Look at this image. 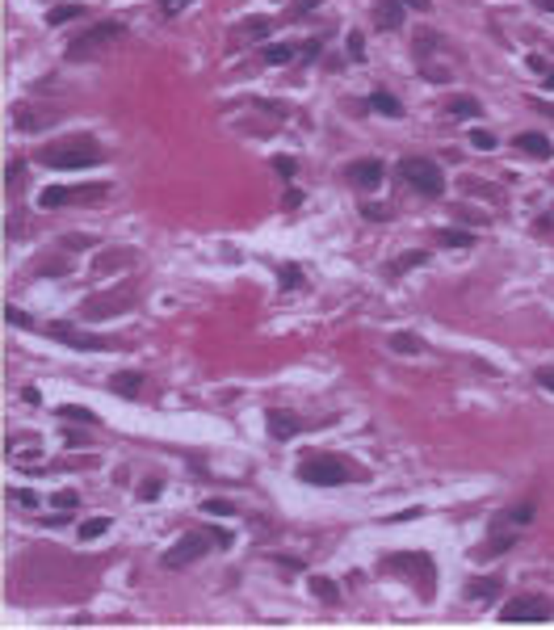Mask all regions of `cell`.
Returning a JSON list of instances; mask_svg holds the SVG:
<instances>
[{
	"label": "cell",
	"mask_w": 554,
	"mask_h": 630,
	"mask_svg": "<svg viewBox=\"0 0 554 630\" xmlns=\"http://www.w3.org/2000/svg\"><path fill=\"white\" fill-rule=\"evenodd\" d=\"M265 30H269V21H260V17L244 26V34H252V38H265Z\"/></svg>",
	"instance_id": "obj_35"
},
{
	"label": "cell",
	"mask_w": 554,
	"mask_h": 630,
	"mask_svg": "<svg viewBox=\"0 0 554 630\" xmlns=\"http://www.w3.org/2000/svg\"><path fill=\"white\" fill-rule=\"evenodd\" d=\"M101 160V147L93 139H76V143H55V147H42V164L50 169H88Z\"/></svg>",
	"instance_id": "obj_2"
},
{
	"label": "cell",
	"mask_w": 554,
	"mask_h": 630,
	"mask_svg": "<svg viewBox=\"0 0 554 630\" xmlns=\"http://www.w3.org/2000/svg\"><path fill=\"white\" fill-rule=\"evenodd\" d=\"M122 34H126L122 21H101V26H93L88 34H80V38L68 42V59H93V55H101L105 46H114Z\"/></svg>",
	"instance_id": "obj_3"
},
{
	"label": "cell",
	"mask_w": 554,
	"mask_h": 630,
	"mask_svg": "<svg viewBox=\"0 0 554 630\" xmlns=\"http://www.w3.org/2000/svg\"><path fill=\"white\" fill-rule=\"evenodd\" d=\"M537 383H542L546 391H554V370H537Z\"/></svg>",
	"instance_id": "obj_42"
},
{
	"label": "cell",
	"mask_w": 554,
	"mask_h": 630,
	"mask_svg": "<svg viewBox=\"0 0 554 630\" xmlns=\"http://www.w3.org/2000/svg\"><path fill=\"white\" fill-rule=\"evenodd\" d=\"M450 114H454V118H475V114H479V101H475L470 93H458V97L450 101Z\"/></svg>",
	"instance_id": "obj_18"
},
{
	"label": "cell",
	"mask_w": 554,
	"mask_h": 630,
	"mask_svg": "<svg viewBox=\"0 0 554 630\" xmlns=\"http://www.w3.org/2000/svg\"><path fill=\"white\" fill-rule=\"evenodd\" d=\"M105 530H109V517H93V521L80 525V538H101Z\"/></svg>",
	"instance_id": "obj_24"
},
{
	"label": "cell",
	"mask_w": 554,
	"mask_h": 630,
	"mask_svg": "<svg viewBox=\"0 0 554 630\" xmlns=\"http://www.w3.org/2000/svg\"><path fill=\"white\" fill-rule=\"evenodd\" d=\"M214 542H210V534H189V538H181L177 546H169V551H164V567H185V563H198L206 551H210Z\"/></svg>",
	"instance_id": "obj_6"
},
{
	"label": "cell",
	"mask_w": 554,
	"mask_h": 630,
	"mask_svg": "<svg viewBox=\"0 0 554 630\" xmlns=\"http://www.w3.org/2000/svg\"><path fill=\"white\" fill-rule=\"evenodd\" d=\"M349 181L357 189H378L382 185V164L378 160H353L349 164Z\"/></svg>",
	"instance_id": "obj_9"
},
{
	"label": "cell",
	"mask_w": 554,
	"mask_h": 630,
	"mask_svg": "<svg viewBox=\"0 0 554 630\" xmlns=\"http://www.w3.org/2000/svg\"><path fill=\"white\" fill-rule=\"evenodd\" d=\"M298 479L315 484V488H341L349 479H365V470L345 462V458H332V454H307L298 462Z\"/></svg>",
	"instance_id": "obj_1"
},
{
	"label": "cell",
	"mask_w": 554,
	"mask_h": 630,
	"mask_svg": "<svg viewBox=\"0 0 554 630\" xmlns=\"http://www.w3.org/2000/svg\"><path fill=\"white\" fill-rule=\"evenodd\" d=\"M294 46H265V64H290Z\"/></svg>",
	"instance_id": "obj_26"
},
{
	"label": "cell",
	"mask_w": 554,
	"mask_h": 630,
	"mask_svg": "<svg viewBox=\"0 0 554 630\" xmlns=\"http://www.w3.org/2000/svg\"><path fill=\"white\" fill-rule=\"evenodd\" d=\"M495 593H500V580H470V589H466L470 601H487V597H495Z\"/></svg>",
	"instance_id": "obj_20"
},
{
	"label": "cell",
	"mask_w": 554,
	"mask_h": 630,
	"mask_svg": "<svg viewBox=\"0 0 554 630\" xmlns=\"http://www.w3.org/2000/svg\"><path fill=\"white\" fill-rule=\"evenodd\" d=\"M21 399H26V403H38L42 395H38V387H26V391H21Z\"/></svg>",
	"instance_id": "obj_45"
},
{
	"label": "cell",
	"mask_w": 554,
	"mask_h": 630,
	"mask_svg": "<svg viewBox=\"0 0 554 630\" xmlns=\"http://www.w3.org/2000/svg\"><path fill=\"white\" fill-rule=\"evenodd\" d=\"M517 147L525 151V155H533V160H550V155H554V147H550V139L546 135H517Z\"/></svg>",
	"instance_id": "obj_10"
},
{
	"label": "cell",
	"mask_w": 554,
	"mask_h": 630,
	"mask_svg": "<svg viewBox=\"0 0 554 630\" xmlns=\"http://www.w3.org/2000/svg\"><path fill=\"white\" fill-rule=\"evenodd\" d=\"M424 260H428V252H420V248H416V252H403V256L395 260L391 269H395V274H403V269H416V265H424Z\"/></svg>",
	"instance_id": "obj_23"
},
{
	"label": "cell",
	"mask_w": 554,
	"mask_h": 630,
	"mask_svg": "<svg viewBox=\"0 0 554 630\" xmlns=\"http://www.w3.org/2000/svg\"><path fill=\"white\" fill-rule=\"evenodd\" d=\"M193 5V0H164V13H169V17H177L181 9H189Z\"/></svg>",
	"instance_id": "obj_34"
},
{
	"label": "cell",
	"mask_w": 554,
	"mask_h": 630,
	"mask_svg": "<svg viewBox=\"0 0 554 630\" xmlns=\"http://www.w3.org/2000/svg\"><path fill=\"white\" fill-rule=\"evenodd\" d=\"M109 387H114L118 395H126V399H135V395L143 391V374H139V370H126V374H114V383H109Z\"/></svg>",
	"instance_id": "obj_13"
},
{
	"label": "cell",
	"mask_w": 554,
	"mask_h": 630,
	"mask_svg": "<svg viewBox=\"0 0 554 630\" xmlns=\"http://www.w3.org/2000/svg\"><path fill=\"white\" fill-rule=\"evenodd\" d=\"M319 50H323V42H307V46H303V59H307V64L319 59Z\"/></svg>",
	"instance_id": "obj_37"
},
{
	"label": "cell",
	"mask_w": 554,
	"mask_h": 630,
	"mask_svg": "<svg viewBox=\"0 0 554 630\" xmlns=\"http://www.w3.org/2000/svg\"><path fill=\"white\" fill-rule=\"evenodd\" d=\"M269 433H273L277 441H286V437H294V433H298V420L273 408V412H269Z\"/></svg>",
	"instance_id": "obj_12"
},
{
	"label": "cell",
	"mask_w": 554,
	"mask_h": 630,
	"mask_svg": "<svg viewBox=\"0 0 554 630\" xmlns=\"http://www.w3.org/2000/svg\"><path fill=\"white\" fill-rule=\"evenodd\" d=\"M59 416H68V420H80V425H93V420H97L88 408H72V403H68V408H59Z\"/></svg>",
	"instance_id": "obj_27"
},
{
	"label": "cell",
	"mask_w": 554,
	"mask_h": 630,
	"mask_svg": "<svg viewBox=\"0 0 554 630\" xmlns=\"http://www.w3.org/2000/svg\"><path fill=\"white\" fill-rule=\"evenodd\" d=\"M50 504H59V508L68 513V508H76V504H80V496H76V492H59V496H55Z\"/></svg>",
	"instance_id": "obj_31"
},
{
	"label": "cell",
	"mask_w": 554,
	"mask_h": 630,
	"mask_svg": "<svg viewBox=\"0 0 554 630\" xmlns=\"http://www.w3.org/2000/svg\"><path fill=\"white\" fill-rule=\"evenodd\" d=\"M546 88H554V72H546Z\"/></svg>",
	"instance_id": "obj_47"
},
{
	"label": "cell",
	"mask_w": 554,
	"mask_h": 630,
	"mask_svg": "<svg viewBox=\"0 0 554 630\" xmlns=\"http://www.w3.org/2000/svg\"><path fill=\"white\" fill-rule=\"evenodd\" d=\"M5 320H9V324H17V328H30V315H26V311H17V307H9V311H5Z\"/></svg>",
	"instance_id": "obj_32"
},
{
	"label": "cell",
	"mask_w": 554,
	"mask_h": 630,
	"mask_svg": "<svg viewBox=\"0 0 554 630\" xmlns=\"http://www.w3.org/2000/svg\"><path fill=\"white\" fill-rule=\"evenodd\" d=\"M403 177L412 189H420L424 198H441L446 193V177H441V169L432 160H420V155H408L403 160Z\"/></svg>",
	"instance_id": "obj_4"
},
{
	"label": "cell",
	"mask_w": 554,
	"mask_h": 630,
	"mask_svg": "<svg viewBox=\"0 0 554 630\" xmlns=\"http://www.w3.org/2000/svg\"><path fill=\"white\" fill-rule=\"evenodd\" d=\"M441 236V244H450V248H470L475 244V236L470 231H458V227H446V231H437Z\"/></svg>",
	"instance_id": "obj_22"
},
{
	"label": "cell",
	"mask_w": 554,
	"mask_h": 630,
	"mask_svg": "<svg viewBox=\"0 0 554 630\" xmlns=\"http://www.w3.org/2000/svg\"><path fill=\"white\" fill-rule=\"evenodd\" d=\"M470 143H475L479 151H491V147H495V135H487V131H475V135H470Z\"/></svg>",
	"instance_id": "obj_30"
},
{
	"label": "cell",
	"mask_w": 554,
	"mask_h": 630,
	"mask_svg": "<svg viewBox=\"0 0 554 630\" xmlns=\"http://www.w3.org/2000/svg\"><path fill=\"white\" fill-rule=\"evenodd\" d=\"M13 122H17V131H42V126H50L55 122V110H38V105H17L13 110Z\"/></svg>",
	"instance_id": "obj_8"
},
{
	"label": "cell",
	"mask_w": 554,
	"mask_h": 630,
	"mask_svg": "<svg viewBox=\"0 0 554 630\" xmlns=\"http://www.w3.org/2000/svg\"><path fill=\"white\" fill-rule=\"evenodd\" d=\"M374 21H378L382 30H399V26H403V0H382L378 13H374Z\"/></svg>",
	"instance_id": "obj_11"
},
{
	"label": "cell",
	"mask_w": 554,
	"mask_h": 630,
	"mask_svg": "<svg viewBox=\"0 0 554 630\" xmlns=\"http://www.w3.org/2000/svg\"><path fill=\"white\" fill-rule=\"evenodd\" d=\"M500 618H504V622H546V618H550V601L537 597V593H529V597L508 601V605L500 609Z\"/></svg>",
	"instance_id": "obj_7"
},
{
	"label": "cell",
	"mask_w": 554,
	"mask_h": 630,
	"mask_svg": "<svg viewBox=\"0 0 554 630\" xmlns=\"http://www.w3.org/2000/svg\"><path fill=\"white\" fill-rule=\"evenodd\" d=\"M361 215H365V219H386V210H382V206H374V202H365V206H361Z\"/></svg>",
	"instance_id": "obj_36"
},
{
	"label": "cell",
	"mask_w": 554,
	"mask_h": 630,
	"mask_svg": "<svg viewBox=\"0 0 554 630\" xmlns=\"http://www.w3.org/2000/svg\"><path fill=\"white\" fill-rule=\"evenodd\" d=\"M282 202H286V206H290V210H294V206H298V202H303V193H298V189H290V193H286V198H282Z\"/></svg>",
	"instance_id": "obj_44"
},
{
	"label": "cell",
	"mask_w": 554,
	"mask_h": 630,
	"mask_svg": "<svg viewBox=\"0 0 554 630\" xmlns=\"http://www.w3.org/2000/svg\"><path fill=\"white\" fill-rule=\"evenodd\" d=\"M349 55H353V59H361V55H365V46H361V38H357V34L349 38Z\"/></svg>",
	"instance_id": "obj_39"
},
{
	"label": "cell",
	"mask_w": 554,
	"mask_h": 630,
	"mask_svg": "<svg viewBox=\"0 0 554 630\" xmlns=\"http://www.w3.org/2000/svg\"><path fill=\"white\" fill-rule=\"evenodd\" d=\"M311 593H315V597H319L323 605H332V609H336V605H341V589H336V584H332V580H327V575H315V580H311Z\"/></svg>",
	"instance_id": "obj_15"
},
{
	"label": "cell",
	"mask_w": 554,
	"mask_h": 630,
	"mask_svg": "<svg viewBox=\"0 0 554 630\" xmlns=\"http://www.w3.org/2000/svg\"><path fill=\"white\" fill-rule=\"evenodd\" d=\"M403 5H408V9H420V13H428V9H432V0H403Z\"/></svg>",
	"instance_id": "obj_43"
},
{
	"label": "cell",
	"mask_w": 554,
	"mask_h": 630,
	"mask_svg": "<svg viewBox=\"0 0 554 630\" xmlns=\"http://www.w3.org/2000/svg\"><path fill=\"white\" fill-rule=\"evenodd\" d=\"M370 105H374V114H386V118H399V114H403V105L386 93V88H378V93L370 97Z\"/></svg>",
	"instance_id": "obj_16"
},
{
	"label": "cell",
	"mask_w": 554,
	"mask_h": 630,
	"mask_svg": "<svg viewBox=\"0 0 554 630\" xmlns=\"http://www.w3.org/2000/svg\"><path fill=\"white\" fill-rule=\"evenodd\" d=\"M391 349L395 353H420V341L412 332H399V336H391Z\"/></svg>",
	"instance_id": "obj_25"
},
{
	"label": "cell",
	"mask_w": 554,
	"mask_h": 630,
	"mask_svg": "<svg viewBox=\"0 0 554 630\" xmlns=\"http://www.w3.org/2000/svg\"><path fill=\"white\" fill-rule=\"evenodd\" d=\"M80 13H84L80 5H59V9H50V13H46V26H68V21H72V17H80Z\"/></svg>",
	"instance_id": "obj_21"
},
{
	"label": "cell",
	"mask_w": 554,
	"mask_h": 630,
	"mask_svg": "<svg viewBox=\"0 0 554 630\" xmlns=\"http://www.w3.org/2000/svg\"><path fill=\"white\" fill-rule=\"evenodd\" d=\"M68 198H72V189H68V185H46L38 202H42L46 210H55V206H68Z\"/></svg>",
	"instance_id": "obj_19"
},
{
	"label": "cell",
	"mask_w": 554,
	"mask_h": 630,
	"mask_svg": "<svg viewBox=\"0 0 554 630\" xmlns=\"http://www.w3.org/2000/svg\"><path fill=\"white\" fill-rule=\"evenodd\" d=\"M311 9H319V0H294V13H298V17L311 13Z\"/></svg>",
	"instance_id": "obj_38"
},
{
	"label": "cell",
	"mask_w": 554,
	"mask_h": 630,
	"mask_svg": "<svg viewBox=\"0 0 554 630\" xmlns=\"http://www.w3.org/2000/svg\"><path fill=\"white\" fill-rule=\"evenodd\" d=\"M382 567H386V571H395V567H412L408 575H412V580H424V589H428V597H432V584H437V575H432V559H428V555H416V551H399V555H386V559H382Z\"/></svg>",
	"instance_id": "obj_5"
},
{
	"label": "cell",
	"mask_w": 554,
	"mask_h": 630,
	"mask_svg": "<svg viewBox=\"0 0 554 630\" xmlns=\"http://www.w3.org/2000/svg\"><path fill=\"white\" fill-rule=\"evenodd\" d=\"M533 5H537L542 13H554V0H533Z\"/></svg>",
	"instance_id": "obj_46"
},
{
	"label": "cell",
	"mask_w": 554,
	"mask_h": 630,
	"mask_svg": "<svg viewBox=\"0 0 554 630\" xmlns=\"http://www.w3.org/2000/svg\"><path fill=\"white\" fill-rule=\"evenodd\" d=\"M533 517V504L525 500V504H513L508 513H500V517H495V525H525Z\"/></svg>",
	"instance_id": "obj_17"
},
{
	"label": "cell",
	"mask_w": 554,
	"mask_h": 630,
	"mask_svg": "<svg viewBox=\"0 0 554 630\" xmlns=\"http://www.w3.org/2000/svg\"><path fill=\"white\" fill-rule=\"evenodd\" d=\"M139 496H143V500H151V496H160V484H155V479H151V484H143V488H139Z\"/></svg>",
	"instance_id": "obj_41"
},
{
	"label": "cell",
	"mask_w": 554,
	"mask_h": 630,
	"mask_svg": "<svg viewBox=\"0 0 554 630\" xmlns=\"http://www.w3.org/2000/svg\"><path fill=\"white\" fill-rule=\"evenodd\" d=\"M273 169H277V177H286V181H290V177L298 173V164L290 160V155H277V160H273Z\"/></svg>",
	"instance_id": "obj_28"
},
{
	"label": "cell",
	"mask_w": 554,
	"mask_h": 630,
	"mask_svg": "<svg viewBox=\"0 0 554 630\" xmlns=\"http://www.w3.org/2000/svg\"><path fill=\"white\" fill-rule=\"evenodd\" d=\"M50 336H55V341H64V345H76V349H84V345H88V349H105L101 341H88V336H76V332H72L68 324H50Z\"/></svg>",
	"instance_id": "obj_14"
},
{
	"label": "cell",
	"mask_w": 554,
	"mask_h": 630,
	"mask_svg": "<svg viewBox=\"0 0 554 630\" xmlns=\"http://www.w3.org/2000/svg\"><path fill=\"white\" fill-rule=\"evenodd\" d=\"M202 508H206V513H214V517H231V513H236V504H227V500H206Z\"/></svg>",
	"instance_id": "obj_29"
},
{
	"label": "cell",
	"mask_w": 554,
	"mask_h": 630,
	"mask_svg": "<svg viewBox=\"0 0 554 630\" xmlns=\"http://www.w3.org/2000/svg\"><path fill=\"white\" fill-rule=\"evenodd\" d=\"M210 542H214L218 551H227V546H231V534H227V530H210Z\"/></svg>",
	"instance_id": "obj_33"
},
{
	"label": "cell",
	"mask_w": 554,
	"mask_h": 630,
	"mask_svg": "<svg viewBox=\"0 0 554 630\" xmlns=\"http://www.w3.org/2000/svg\"><path fill=\"white\" fill-rule=\"evenodd\" d=\"M282 282H286V286H298V265H286V274H282Z\"/></svg>",
	"instance_id": "obj_40"
}]
</instances>
